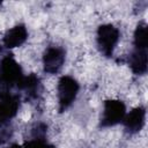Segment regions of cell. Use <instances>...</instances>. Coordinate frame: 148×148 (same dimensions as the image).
Listing matches in <instances>:
<instances>
[{
    "mask_svg": "<svg viewBox=\"0 0 148 148\" xmlns=\"http://www.w3.org/2000/svg\"><path fill=\"white\" fill-rule=\"evenodd\" d=\"M131 71L136 75H145L147 72V49H133L128 56Z\"/></svg>",
    "mask_w": 148,
    "mask_h": 148,
    "instance_id": "9",
    "label": "cell"
},
{
    "mask_svg": "<svg viewBox=\"0 0 148 148\" xmlns=\"http://www.w3.org/2000/svg\"><path fill=\"white\" fill-rule=\"evenodd\" d=\"M23 71L21 65L10 54L3 57L0 61V84L9 90L12 87L20 88L23 79Z\"/></svg>",
    "mask_w": 148,
    "mask_h": 148,
    "instance_id": "3",
    "label": "cell"
},
{
    "mask_svg": "<svg viewBox=\"0 0 148 148\" xmlns=\"http://www.w3.org/2000/svg\"><path fill=\"white\" fill-rule=\"evenodd\" d=\"M28 35L29 34L24 24H16L5 32L2 37V45L9 50L20 47L27 42Z\"/></svg>",
    "mask_w": 148,
    "mask_h": 148,
    "instance_id": "8",
    "label": "cell"
},
{
    "mask_svg": "<svg viewBox=\"0 0 148 148\" xmlns=\"http://www.w3.org/2000/svg\"><path fill=\"white\" fill-rule=\"evenodd\" d=\"M125 131L128 134L139 133L146 124V108L142 105L135 106L130 112H126V116L123 120Z\"/></svg>",
    "mask_w": 148,
    "mask_h": 148,
    "instance_id": "7",
    "label": "cell"
},
{
    "mask_svg": "<svg viewBox=\"0 0 148 148\" xmlns=\"http://www.w3.org/2000/svg\"><path fill=\"white\" fill-rule=\"evenodd\" d=\"M79 91H80V83L76 81L75 77L71 75L61 76L58 80L56 87L58 110L60 112L67 110L75 102Z\"/></svg>",
    "mask_w": 148,
    "mask_h": 148,
    "instance_id": "2",
    "label": "cell"
},
{
    "mask_svg": "<svg viewBox=\"0 0 148 148\" xmlns=\"http://www.w3.org/2000/svg\"><path fill=\"white\" fill-rule=\"evenodd\" d=\"M66 61V50L62 46L50 45L42 56L44 72L47 74H58Z\"/></svg>",
    "mask_w": 148,
    "mask_h": 148,
    "instance_id": "6",
    "label": "cell"
},
{
    "mask_svg": "<svg viewBox=\"0 0 148 148\" xmlns=\"http://www.w3.org/2000/svg\"><path fill=\"white\" fill-rule=\"evenodd\" d=\"M1 52H2V44L0 43V56H1Z\"/></svg>",
    "mask_w": 148,
    "mask_h": 148,
    "instance_id": "11",
    "label": "cell"
},
{
    "mask_svg": "<svg viewBox=\"0 0 148 148\" xmlns=\"http://www.w3.org/2000/svg\"><path fill=\"white\" fill-rule=\"evenodd\" d=\"M126 105L120 99H108L103 103L99 119L101 127H112L121 124L126 116Z\"/></svg>",
    "mask_w": 148,
    "mask_h": 148,
    "instance_id": "5",
    "label": "cell"
},
{
    "mask_svg": "<svg viewBox=\"0 0 148 148\" xmlns=\"http://www.w3.org/2000/svg\"><path fill=\"white\" fill-rule=\"evenodd\" d=\"M21 98L8 89L0 91V131L7 130L9 123L17 116Z\"/></svg>",
    "mask_w": 148,
    "mask_h": 148,
    "instance_id": "4",
    "label": "cell"
},
{
    "mask_svg": "<svg viewBox=\"0 0 148 148\" xmlns=\"http://www.w3.org/2000/svg\"><path fill=\"white\" fill-rule=\"evenodd\" d=\"M23 148H56V147L46 141V139L44 138V133H42L40 131H38L27 142V145Z\"/></svg>",
    "mask_w": 148,
    "mask_h": 148,
    "instance_id": "10",
    "label": "cell"
},
{
    "mask_svg": "<svg viewBox=\"0 0 148 148\" xmlns=\"http://www.w3.org/2000/svg\"><path fill=\"white\" fill-rule=\"evenodd\" d=\"M120 40V30L111 23L101 24L96 31V46L102 56L111 58Z\"/></svg>",
    "mask_w": 148,
    "mask_h": 148,
    "instance_id": "1",
    "label": "cell"
}]
</instances>
